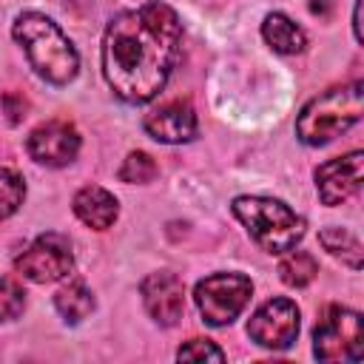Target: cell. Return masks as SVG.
<instances>
[{"mask_svg": "<svg viewBox=\"0 0 364 364\" xmlns=\"http://www.w3.org/2000/svg\"><path fill=\"white\" fill-rule=\"evenodd\" d=\"M353 31H355V40L361 43V0L355 3V11H353Z\"/></svg>", "mask_w": 364, "mask_h": 364, "instance_id": "24", "label": "cell"}, {"mask_svg": "<svg viewBox=\"0 0 364 364\" xmlns=\"http://www.w3.org/2000/svg\"><path fill=\"white\" fill-rule=\"evenodd\" d=\"M361 108H364V85L358 80L350 85L330 88L301 108L296 119V134L304 145H324L338 134H344L350 125H355L361 119Z\"/></svg>", "mask_w": 364, "mask_h": 364, "instance_id": "3", "label": "cell"}, {"mask_svg": "<svg viewBox=\"0 0 364 364\" xmlns=\"http://www.w3.org/2000/svg\"><path fill=\"white\" fill-rule=\"evenodd\" d=\"M3 108L9 114V122H20L26 117V100L20 94H6L3 97Z\"/></svg>", "mask_w": 364, "mask_h": 364, "instance_id": "22", "label": "cell"}, {"mask_svg": "<svg viewBox=\"0 0 364 364\" xmlns=\"http://www.w3.org/2000/svg\"><path fill=\"white\" fill-rule=\"evenodd\" d=\"M23 304H26L23 287H20L14 279L0 276V321L17 318V316L23 313Z\"/></svg>", "mask_w": 364, "mask_h": 364, "instance_id": "20", "label": "cell"}, {"mask_svg": "<svg viewBox=\"0 0 364 364\" xmlns=\"http://www.w3.org/2000/svg\"><path fill=\"white\" fill-rule=\"evenodd\" d=\"M330 9H333V0H310V11H313V14L327 17V14H330Z\"/></svg>", "mask_w": 364, "mask_h": 364, "instance_id": "23", "label": "cell"}, {"mask_svg": "<svg viewBox=\"0 0 364 364\" xmlns=\"http://www.w3.org/2000/svg\"><path fill=\"white\" fill-rule=\"evenodd\" d=\"M182 23L159 0L117 14L102 34V74L111 91L131 102L154 100L176 63Z\"/></svg>", "mask_w": 364, "mask_h": 364, "instance_id": "1", "label": "cell"}, {"mask_svg": "<svg viewBox=\"0 0 364 364\" xmlns=\"http://www.w3.org/2000/svg\"><path fill=\"white\" fill-rule=\"evenodd\" d=\"M250 293H253V284H250L247 276H242V273H213V276H208L196 284L193 299H196V307H199L202 318L210 327H225L245 310V304L250 301Z\"/></svg>", "mask_w": 364, "mask_h": 364, "instance_id": "6", "label": "cell"}, {"mask_svg": "<svg viewBox=\"0 0 364 364\" xmlns=\"http://www.w3.org/2000/svg\"><path fill=\"white\" fill-rule=\"evenodd\" d=\"M361 162H364V154L353 151L347 156L318 165L316 188H318V196L324 205H341L361 188Z\"/></svg>", "mask_w": 364, "mask_h": 364, "instance_id": "10", "label": "cell"}, {"mask_svg": "<svg viewBox=\"0 0 364 364\" xmlns=\"http://www.w3.org/2000/svg\"><path fill=\"white\" fill-rule=\"evenodd\" d=\"M262 37H264V43H267L273 51H279V54H299V51H304V46H307L304 31H301L290 17H284V14H279V11H273V14L264 17V23H262Z\"/></svg>", "mask_w": 364, "mask_h": 364, "instance_id": "14", "label": "cell"}, {"mask_svg": "<svg viewBox=\"0 0 364 364\" xmlns=\"http://www.w3.org/2000/svg\"><path fill=\"white\" fill-rule=\"evenodd\" d=\"M142 125L156 142H168V145L188 142L196 136V114H193L191 102H185V100L159 105L156 111H151L145 117Z\"/></svg>", "mask_w": 364, "mask_h": 364, "instance_id": "12", "label": "cell"}, {"mask_svg": "<svg viewBox=\"0 0 364 364\" xmlns=\"http://www.w3.org/2000/svg\"><path fill=\"white\" fill-rule=\"evenodd\" d=\"M247 336L267 350H284L299 336V307L290 299L264 301L247 321Z\"/></svg>", "mask_w": 364, "mask_h": 364, "instance_id": "8", "label": "cell"}, {"mask_svg": "<svg viewBox=\"0 0 364 364\" xmlns=\"http://www.w3.org/2000/svg\"><path fill=\"white\" fill-rule=\"evenodd\" d=\"M156 173H159V168H156V162L151 159V154H145V151H131V154L125 156L122 168H119V179H122V182H136V185L151 182Z\"/></svg>", "mask_w": 364, "mask_h": 364, "instance_id": "18", "label": "cell"}, {"mask_svg": "<svg viewBox=\"0 0 364 364\" xmlns=\"http://www.w3.org/2000/svg\"><path fill=\"white\" fill-rule=\"evenodd\" d=\"M54 307L65 321L77 324L94 310V296L82 282H68L65 287H60L54 293Z\"/></svg>", "mask_w": 364, "mask_h": 364, "instance_id": "15", "label": "cell"}, {"mask_svg": "<svg viewBox=\"0 0 364 364\" xmlns=\"http://www.w3.org/2000/svg\"><path fill=\"white\" fill-rule=\"evenodd\" d=\"M142 301H145V310H148V316L154 321L171 327V324H176L182 318V310H185V284H182V279H176L168 270L151 273L142 282Z\"/></svg>", "mask_w": 364, "mask_h": 364, "instance_id": "11", "label": "cell"}, {"mask_svg": "<svg viewBox=\"0 0 364 364\" xmlns=\"http://www.w3.org/2000/svg\"><path fill=\"white\" fill-rule=\"evenodd\" d=\"M313 355L318 361H361L364 355L361 316L341 304L324 307L313 330Z\"/></svg>", "mask_w": 364, "mask_h": 364, "instance_id": "5", "label": "cell"}, {"mask_svg": "<svg viewBox=\"0 0 364 364\" xmlns=\"http://www.w3.org/2000/svg\"><path fill=\"white\" fill-rule=\"evenodd\" d=\"M318 242L324 245V250H330L336 259H341L347 267H353V270H358L361 267V242L347 230V228H324L321 233H318Z\"/></svg>", "mask_w": 364, "mask_h": 364, "instance_id": "16", "label": "cell"}, {"mask_svg": "<svg viewBox=\"0 0 364 364\" xmlns=\"http://www.w3.org/2000/svg\"><path fill=\"white\" fill-rule=\"evenodd\" d=\"M316 273H318V262H316L307 250H293V253H287V256L282 259V264H279V276H282V282L290 284V287H304V284H310V282L316 279Z\"/></svg>", "mask_w": 364, "mask_h": 364, "instance_id": "17", "label": "cell"}, {"mask_svg": "<svg viewBox=\"0 0 364 364\" xmlns=\"http://www.w3.org/2000/svg\"><path fill=\"white\" fill-rule=\"evenodd\" d=\"M14 267L31 282H57L74 270V253L60 233H43L14 259Z\"/></svg>", "mask_w": 364, "mask_h": 364, "instance_id": "7", "label": "cell"}, {"mask_svg": "<svg viewBox=\"0 0 364 364\" xmlns=\"http://www.w3.org/2000/svg\"><path fill=\"white\" fill-rule=\"evenodd\" d=\"M23 196H26L23 179L14 171L0 168V219H9L23 205Z\"/></svg>", "mask_w": 364, "mask_h": 364, "instance_id": "19", "label": "cell"}, {"mask_svg": "<svg viewBox=\"0 0 364 364\" xmlns=\"http://www.w3.org/2000/svg\"><path fill=\"white\" fill-rule=\"evenodd\" d=\"M236 219L247 228L250 239L267 253L293 250L304 236V222L284 202L267 196H239L233 199Z\"/></svg>", "mask_w": 364, "mask_h": 364, "instance_id": "4", "label": "cell"}, {"mask_svg": "<svg viewBox=\"0 0 364 364\" xmlns=\"http://www.w3.org/2000/svg\"><path fill=\"white\" fill-rule=\"evenodd\" d=\"M74 213L80 216V222H85L94 230H108L119 213V205L114 199V193H108L100 185H85L77 191L74 196Z\"/></svg>", "mask_w": 364, "mask_h": 364, "instance_id": "13", "label": "cell"}, {"mask_svg": "<svg viewBox=\"0 0 364 364\" xmlns=\"http://www.w3.org/2000/svg\"><path fill=\"white\" fill-rule=\"evenodd\" d=\"M26 148H28L31 159H37L40 165L63 168V165L74 162V156L80 151V134L74 125H68L63 119H51V122L37 125L28 134Z\"/></svg>", "mask_w": 364, "mask_h": 364, "instance_id": "9", "label": "cell"}, {"mask_svg": "<svg viewBox=\"0 0 364 364\" xmlns=\"http://www.w3.org/2000/svg\"><path fill=\"white\" fill-rule=\"evenodd\" d=\"M14 40L26 48L31 68L51 85H65L77 77L80 57L71 40L60 31V26L51 17L40 11L20 14L14 20Z\"/></svg>", "mask_w": 364, "mask_h": 364, "instance_id": "2", "label": "cell"}, {"mask_svg": "<svg viewBox=\"0 0 364 364\" xmlns=\"http://www.w3.org/2000/svg\"><path fill=\"white\" fill-rule=\"evenodd\" d=\"M176 358H179V361H208V358H210V361H222L225 353H222L210 338H191L188 344L179 347Z\"/></svg>", "mask_w": 364, "mask_h": 364, "instance_id": "21", "label": "cell"}]
</instances>
